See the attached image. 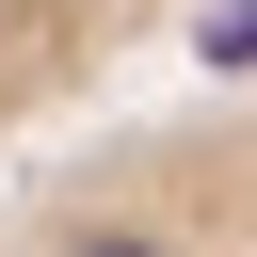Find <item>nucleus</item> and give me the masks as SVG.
<instances>
[{
	"instance_id": "f257e3e1",
	"label": "nucleus",
	"mask_w": 257,
	"mask_h": 257,
	"mask_svg": "<svg viewBox=\"0 0 257 257\" xmlns=\"http://www.w3.org/2000/svg\"><path fill=\"white\" fill-rule=\"evenodd\" d=\"M0 257H257V64L161 112H80L0 161Z\"/></svg>"
},
{
	"instance_id": "f03ea898",
	"label": "nucleus",
	"mask_w": 257,
	"mask_h": 257,
	"mask_svg": "<svg viewBox=\"0 0 257 257\" xmlns=\"http://www.w3.org/2000/svg\"><path fill=\"white\" fill-rule=\"evenodd\" d=\"M193 16L209 0H0V161L48 145V128H80V112H112L128 64L177 48Z\"/></svg>"
}]
</instances>
